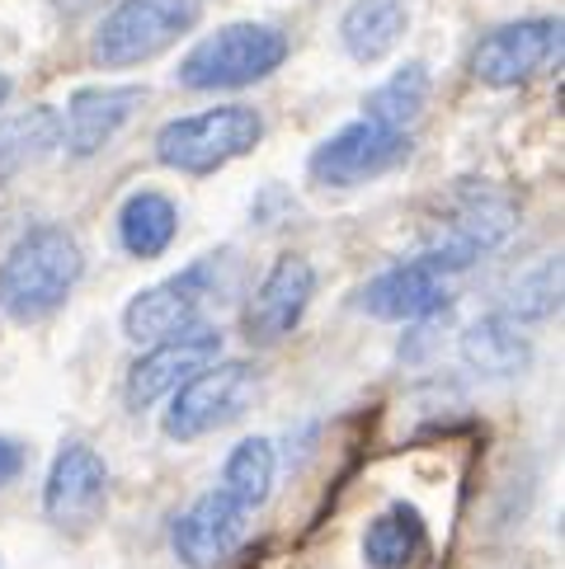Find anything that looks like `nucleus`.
I'll use <instances>...</instances> for the list:
<instances>
[{"label":"nucleus","mask_w":565,"mask_h":569,"mask_svg":"<svg viewBox=\"0 0 565 569\" xmlns=\"http://www.w3.org/2000/svg\"><path fill=\"white\" fill-rule=\"evenodd\" d=\"M514 227H518L514 198L490 189V184H476V179H472V184H462L448 198V208H443L438 227L429 231V240H424L419 259L434 263L438 273L453 278L462 269H472L480 254L499 250L504 240L514 236Z\"/></svg>","instance_id":"4"},{"label":"nucleus","mask_w":565,"mask_h":569,"mask_svg":"<svg viewBox=\"0 0 565 569\" xmlns=\"http://www.w3.org/2000/svg\"><path fill=\"white\" fill-rule=\"evenodd\" d=\"M57 6V14H67V19H80V14H90V10H99L105 0H52Z\"/></svg>","instance_id":"24"},{"label":"nucleus","mask_w":565,"mask_h":569,"mask_svg":"<svg viewBox=\"0 0 565 569\" xmlns=\"http://www.w3.org/2000/svg\"><path fill=\"white\" fill-rule=\"evenodd\" d=\"M109 503V466L90 442H62L43 480V518L52 532L86 537L105 518Z\"/></svg>","instance_id":"8"},{"label":"nucleus","mask_w":565,"mask_h":569,"mask_svg":"<svg viewBox=\"0 0 565 569\" xmlns=\"http://www.w3.org/2000/svg\"><path fill=\"white\" fill-rule=\"evenodd\" d=\"M457 353L467 362V372L490 377V381H514L533 368V339L523 335V325L504 311H490L472 320L457 339Z\"/></svg>","instance_id":"15"},{"label":"nucleus","mask_w":565,"mask_h":569,"mask_svg":"<svg viewBox=\"0 0 565 569\" xmlns=\"http://www.w3.org/2000/svg\"><path fill=\"white\" fill-rule=\"evenodd\" d=\"M179 236V208L156 193V189H137L128 202L118 208V246L132 259H160Z\"/></svg>","instance_id":"18"},{"label":"nucleus","mask_w":565,"mask_h":569,"mask_svg":"<svg viewBox=\"0 0 565 569\" xmlns=\"http://www.w3.org/2000/svg\"><path fill=\"white\" fill-rule=\"evenodd\" d=\"M499 311L518 325L552 320L561 311V254H542L518 278H509V288L499 297Z\"/></svg>","instance_id":"22"},{"label":"nucleus","mask_w":565,"mask_h":569,"mask_svg":"<svg viewBox=\"0 0 565 569\" xmlns=\"http://www.w3.org/2000/svg\"><path fill=\"white\" fill-rule=\"evenodd\" d=\"M259 396V368L246 358H212L194 377H185L170 391V410L160 419V433L170 442H198L221 429H231L236 419Z\"/></svg>","instance_id":"3"},{"label":"nucleus","mask_w":565,"mask_h":569,"mask_svg":"<svg viewBox=\"0 0 565 569\" xmlns=\"http://www.w3.org/2000/svg\"><path fill=\"white\" fill-rule=\"evenodd\" d=\"M282 62H288V33L274 24H227L208 33L204 43H194L179 62L175 80L185 90H240L255 86V80L274 76Z\"/></svg>","instance_id":"5"},{"label":"nucleus","mask_w":565,"mask_h":569,"mask_svg":"<svg viewBox=\"0 0 565 569\" xmlns=\"http://www.w3.org/2000/svg\"><path fill=\"white\" fill-rule=\"evenodd\" d=\"M147 104L141 86H86L67 99L62 113V147L76 160H90L132 123V113Z\"/></svg>","instance_id":"14"},{"label":"nucleus","mask_w":565,"mask_h":569,"mask_svg":"<svg viewBox=\"0 0 565 569\" xmlns=\"http://www.w3.org/2000/svg\"><path fill=\"white\" fill-rule=\"evenodd\" d=\"M250 508L231 499L221 485L198 495L185 513L170 522V551L185 569H221L240 546H246Z\"/></svg>","instance_id":"10"},{"label":"nucleus","mask_w":565,"mask_h":569,"mask_svg":"<svg viewBox=\"0 0 565 569\" xmlns=\"http://www.w3.org/2000/svg\"><path fill=\"white\" fill-rule=\"evenodd\" d=\"M424 551H429V522L415 503L396 499L387 513H377L363 532V560L368 569H410Z\"/></svg>","instance_id":"17"},{"label":"nucleus","mask_w":565,"mask_h":569,"mask_svg":"<svg viewBox=\"0 0 565 569\" xmlns=\"http://www.w3.org/2000/svg\"><path fill=\"white\" fill-rule=\"evenodd\" d=\"M24 466H29V447L10 433H0V490L24 476Z\"/></svg>","instance_id":"23"},{"label":"nucleus","mask_w":565,"mask_h":569,"mask_svg":"<svg viewBox=\"0 0 565 569\" xmlns=\"http://www.w3.org/2000/svg\"><path fill=\"white\" fill-rule=\"evenodd\" d=\"M406 160H410V132H391L373 123V118H358V123L339 128L307 156V174L320 189H363L373 179L400 170Z\"/></svg>","instance_id":"7"},{"label":"nucleus","mask_w":565,"mask_h":569,"mask_svg":"<svg viewBox=\"0 0 565 569\" xmlns=\"http://www.w3.org/2000/svg\"><path fill=\"white\" fill-rule=\"evenodd\" d=\"M274 476H278V452H274V442L255 433V438H240L231 452H227V466H221V480H217V485L255 513V508L269 503Z\"/></svg>","instance_id":"21"},{"label":"nucleus","mask_w":565,"mask_h":569,"mask_svg":"<svg viewBox=\"0 0 565 569\" xmlns=\"http://www.w3.org/2000/svg\"><path fill=\"white\" fill-rule=\"evenodd\" d=\"M62 147V113L38 104L29 113L10 118L6 128H0V184H14L24 170L43 166V160Z\"/></svg>","instance_id":"19"},{"label":"nucleus","mask_w":565,"mask_h":569,"mask_svg":"<svg viewBox=\"0 0 565 569\" xmlns=\"http://www.w3.org/2000/svg\"><path fill=\"white\" fill-rule=\"evenodd\" d=\"M406 29H410L406 0H354L345 19H339V43H345L354 62L373 67L400 48Z\"/></svg>","instance_id":"16"},{"label":"nucleus","mask_w":565,"mask_h":569,"mask_svg":"<svg viewBox=\"0 0 565 569\" xmlns=\"http://www.w3.org/2000/svg\"><path fill=\"white\" fill-rule=\"evenodd\" d=\"M212 358H221V330L208 325V320H194L179 335L160 339V343H147V353H141L128 368V377H123L128 410H137V415L151 410L156 400H166L179 381L194 377Z\"/></svg>","instance_id":"9"},{"label":"nucleus","mask_w":565,"mask_h":569,"mask_svg":"<svg viewBox=\"0 0 565 569\" xmlns=\"http://www.w3.org/2000/svg\"><path fill=\"white\" fill-rule=\"evenodd\" d=\"M354 307L373 320H387V325H410L424 316H443L453 307V292H448V273H438L434 263L415 259H400L391 269H381L373 282H363Z\"/></svg>","instance_id":"13"},{"label":"nucleus","mask_w":565,"mask_h":569,"mask_svg":"<svg viewBox=\"0 0 565 569\" xmlns=\"http://www.w3.org/2000/svg\"><path fill=\"white\" fill-rule=\"evenodd\" d=\"M6 99H10V76H0V109H6Z\"/></svg>","instance_id":"25"},{"label":"nucleus","mask_w":565,"mask_h":569,"mask_svg":"<svg viewBox=\"0 0 565 569\" xmlns=\"http://www.w3.org/2000/svg\"><path fill=\"white\" fill-rule=\"evenodd\" d=\"M561 62V19H518L486 33L472 52V76L490 90H514Z\"/></svg>","instance_id":"11"},{"label":"nucleus","mask_w":565,"mask_h":569,"mask_svg":"<svg viewBox=\"0 0 565 569\" xmlns=\"http://www.w3.org/2000/svg\"><path fill=\"white\" fill-rule=\"evenodd\" d=\"M265 141V118L250 104H221L189 118H170L156 132V160L166 170H179L189 179H204L227 170L231 160L250 156Z\"/></svg>","instance_id":"2"},{"label":"nucleus","mask_w":565,"mask_h":569,"mask_svg":"<svg viewBox=\"0 0 565 569\" xmlns=\"http://www.w3.org/2000/svg\"><path fill=\"white\" fill-rule=\"evenodd\" d=\"M198 19H204V0H118L95 29L90 57L109 71L141 67L175 48Z\"/></svg>","instance_id":"6"},{"label":"nucleus","mask_w":565,"mask_h":569,"mask_svg":"<svg viewBox=\"0 0 565 569\" xmlns=\"http://www.w3.org/2000/svg\"><path fill=\"white\" fill-rule=\"evenodd\" d=\"M424 104H429V67L406 62L400 71H391V80H381V86L363 99V118H373V123L391 128V132H410Z\"/></svg>","instance_id":"20"},{"label":"nucleus","mask_w":565,"mask_h":569,"mask_svg":"<svg viewBox=\"0 0 565 569\" xmlns=\"http://www.w3.org/2000/svg\"><path fill=\"white\" fill-rule=\"evenodd\" d=\"M86 254L67 227H29L0 259V316L14 325H43L71 301Z\"/></svg>","instance_id":"1"},{"label":"nucleus","mask_w":565,"mask_h":569,"mask_svg":"<svg viewBox=\"0 0 565 569\" xmlns=\"http://www.w3.org/2000/svg\"><path fill=\"white\" fill-rule=\"evenodd\" d=\"M311 297H316L311 259L278 254L274 269L259 278V288L250 292L246 316H240V325H246V339L255 343V349H274V343H282L301 320H307Z\"/></svg>","instance_id":"12"}]
</instances>
